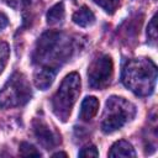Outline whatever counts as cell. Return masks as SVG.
Returning <instances> with one entry per match:
<instances>
[{"instance_id": "obj_13", "label": "cell", "mask_w": 158, "mask_h": 158, "mask_svg": "<svg viewBox=\"0 0 158 158\" xmlns=\"http://www.w3.org/2000/svg\"><path fill=\"white\" fill-rule=\"evenodd\" d=\"M2 1L15 10H28L37 2V0H2Z\"/></svg>"}, {"instance_id": "obj_17", "label": "cell", "mask_w": 158, "mask_h": 158, "mask_svg": "<svg viewBox=\"0 0 158 158\" xmlns=\"http://www.w3.org/2000/svg\"><path fill=\"white\" fill-rule=\"evenodd\" d=\"M147 37L148 40L154 43L156 40H157V27H156V15L151 19L149 23H148V27H147Z\"/></svg>"}, {"instance_id": "obj_7", "label": "cell", "mask_w": 158, "mask_h": 158, "mask_svg": "<svg viewBox=\"0 0 158 158\" xmlns=\"http://www.w3.org/2000/svg\"><path fill=\"white\" fill-rule=\"evenodd\" d=\"M32 130H33V135L37 138L38 143L46 149H52L56 146H58L60 142V137L58 136V133L54 132L47 125V122L43 121L42 118H35L33 120Z\"/></svg>"}, {"instance_id": "obj_5", "label": "cell", "mask_w": 158, "mask_h": 158, "mask_svg": "<svg viewBox=\"0 0 158 158\" xmlns=\"http://www.w3.org/2000/svg\"><path fill=\"white\" fill-rule=\"evenodd\" d=\"M32 96L31 85L20 72H15L0 89V107L12 109L25 105Z\"/></svg>"}, {"instance_id": "obj_12", "label": "cell", "mask_w": 158, "mask_h": 158, "mask_svg": "<svg viewBox=\"0 0 158 158\" xmlns=\"http://www.w3.org/2000/svg\"><path fill=\"white\" fill-rule=\"evenodd\" d=\"M64 16H65L64 5H63V2H58L48 10L47 16H46L47 17V23L51 25V26L57 25V23H59L64 20Z\"/></svg>"}, {"instance_id": "obj_4", "label": "cell", "mask_w": 158, "mask_h": 158, "mask_svg": "<svg viewBox=\"0 0 158 158\" xmlns=\"http://www.w3.org/2000/svg\"><path fill=\"white\" fill-rule=\"evenodd\" d=\"M80 77L78 73H69L60 83L58 90L52 98V110L53 114L65 122L70 116L72 109L77 102L80 94Z\"/></svg>"}, {"instance_id": "obj_10", "label": "cell", "mask_w": 158, "mask_h": 158, "mask_svg": "<svg viewBox=\"0 0 158 158\" xmlns=\"http://www.w3.org/2000/svg\"><path fill=\"white\" fill-rule=\"evenodd\" d=\"M73 22L80 27H89L95 22V15L88 6L79 7L73 14Z\"/></svg>"}, {"instance_id": "obj_8", "label": "cell", "mask_w": 158, "mask_h": 158, "mask_svg": "<svg viewBox=\"0 0 158 158\" xmlns=\"http://www.w3.org/2000/svg\"><path fill=\"white\" fill-rule=\"evenodd\" d=\"M56 74H57V70L54 69L46 68V67H37V69L33 73V81L36 88L41 90L48 89L54 81Z\"/></svg>"}, {"instance_id": "obj_16", "label": "cell", "mask_w": 158, "mask_h": 158, "mask_svg": "<svg viewBox=\"0 0 158 158\" xmlns=\"http://www.w3.org/2000/svg\"><path fill=\"white\" fill-rule=\"evenodd\" d=\"M94 2L99 5L102 10H105L107 14H114L120 4V0H94Z\"/></svg>"}, {"instance_id": "obj_14", "label": "cell", "mask_w": 158, "mask_h": 158, "mask_svg": "<svg viewBox=\"0 0 158 158\" xmlns=\"http://www.w3.org/2000/svg\"><path fill=\"white\" fill-rule=\"evenodd\" d=\"M10 57V47L5 41H0V74L5 69Z\"/></svg>"}, {"instance_id": "obj_2", "label": "cell", "mask_w": 158, "mask_h": 158, "mask_svg": "<svg viewBox=\"0 0 158 158\" xmlns=\"http://www.w3.org/2000/svg\"><path fill=\"white\" fill-rule=\"evenodd\" d=\"M123 85L137 96H148L153 93L157 81V67L144 57L128 59L121 73Z\"/></svg>"}, {"instance_id": "obj_20", "label": "cell", "mask_w": 158, "mask_h": 158, "mask_svg": "<svg viewBox=\"0 0 158 158\" xmlns=\"http://www.w3.org/2000/svg\"><path fill=\"white\" fill-rule=\"evenodd\" d=\"M60 156H63V157H67V153H64V152H57V153H54L52 157H60Z\"/></svg>"}, {"instance_id": "obj_18", "label": "cell", "mask_w": 158, "mask_h": 158, "mask_svg": "<svg viewBox=\"0 0 158 158\" xmlns=\"http://www.w3.org/2000/svg\"><path fill=\"white\" fill-rule=\"evenodd\" d=\"M79 157L86 158V157H99V151L96 149L95 146L90 144V146H85L84 148H81L78 153Z\"/></svg>"}, {"instance_id": "obj_19", "label": "cell", "mask_w": 158, "mask_h": 158, "mask_svg": "<svg viewBox=\"0 0 158 158\" xmlns=\"http://www.w3.org/2000/svg\"><path fill=\"white\" fill-rule=\"evenodd\" d=\"M9 25V19L4 12H0V31L4 30Z\"/></svg>"}, {"instance_id": "obj_9", "label": "cell", "mask_w": 158, "mask_h": 158, "mask_svg": "<svg viewBox=\"0 0 158 158\" xmlns=\"http://www.w3.org/2000/svg\"><path fill=\"white\" fill-rule=\"evenodd\" d=\"M99 100L95 96H86L81 105H80V111H79V118L81 121H90L99 110Z\"/></svg>"}, {"instance_id": "obj_3", "label": "cell", "mask_w": 158, "mask_h": 158, "mask_svg": "<svg viewBox=\"0 0 158 158\" xmlns=\"http://www.w3.org/2000/svg\"><path fill=\"white\" fill-rule=\"evenodd\" d=\"M136 115V106L125 98L112 95L106 100L105 109L101 117V131L104 133H112L127 122H130Z\"/></svg>"}, {"instance_id": "obj_1", "label": "cell", "mask_w": 158, "mask_h": 158, "mask_svg": "<svg viewBox=\"0 0 158 158\" xmlns=\"http://www.w3.org/2000/svg\"><path fill=\"white\" fill-rule=\"evenodd\" d=\"M75 52V41L64 32L47 31L36 42L32 62L37 67H46L58 72Z\"/></svg>"}, {"instance_id": "obj_6", "label": "cell", "mask_w": 158, "mask_h": 158, "mask_svg": "<svg viewBox=\"0 0 158 158\" xmlns=\"http://www.w3.org/2000/svg\"><path fill=\"white\" fill-rule=\"evenodd\" d=\"M114 75V63L110 56L96 57L88 68V83L91 89L102 90L111 83Z\"/></svg>"}, {"instance_id": "obj_11", "label": "cell", "mask_w": 158, "mask_h": 158, "mask_svg": "<svg viewBox=\"0 0 158 158\" xmlns=\"http://www.w3.org/2000/svg\"><path fill=\"white\" fill-rule=\"evenodd\" d=\"M109 157H136V152L128 141L120 139L111 146Z\"/></svg>"}, {"instance_id": "obj_15", "label": "cell", "mask_w": 158, "mask_h": 158, "mask_svg": "<svg viewBox=\"0 0 158 158\" xmlns=\"http://www.w3.org/2000/svg\"><path fill=\"white\" fill-rule=\"evenodd\" d=\"M19 153L22 157H41L40 151H37V148H35L32 144H30L27 142H22L20 144Z\"/></svg>"}]
</instances>
